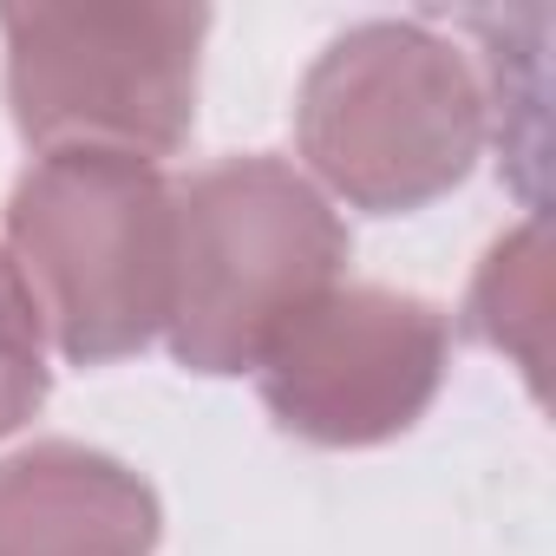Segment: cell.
I'll return each instance as SVG.
<instances>
[{
	"label": "cell",
	"mask_w": 556,
	"mask_h": 556,
	"mask_svg": "<svg viewBox=\"0 0 556 556\" xmlns=\"http://www.w3.org/2000/svg\"><path fill=\"white\" fill-rule=\"evenodd\" d=\"M177 203L170 354L190 374H242L328 289H341L348 229L328 197L282 157H229L197 170Z\"/></svg>",
	"instance_id": "obj_1"
},
{
	"label": "cell",
	"mask_w": 556,
	"mask_h": 556,
	"mask_svg": "<svg viewBox=\"0 0 556 556\" xmlns=\"http://www.w3.org/2000/svg\"><path fill=\"white\" fill-rule=\"evenodd\" d=\"M177 203L157 164L47 151L8 197V262L73 367H112L170 321Z\"/></svg>",
	"instance_id": "obj_2"
},
{
	"label": "cell",
	"mask_w": 556,
	"mask_h": 556,
	"mask_svg": "<svg viewBox=\"0 0 556 556\" xmlns=\"http://www.w3.org/2000/svg\"><path fill=\"white\" fill-rule=\"evenodd\" d=\"M295 138L334 197L400 216L471 177L491 138V105L445 34L419 21H367L308 66Z\"/></svg>",
	"instance_id": "obj_3"
},
{
	"label": "cell",
	"mask_w": 556,
	"mask_h": 556,
	"mask_svg": "<svg viewBox=\"0 0 556 556\" xmlns=\"http://www.w3.org/2000/svg\"><path fill=\"white\" fill-rule=\"evenodd\" d=\"M203 8L170 0H34L0 8L8 105L40 151L164 157L197 118Z\"/></svg>",
	"instance_id": "obj_4"
},
{
	"label": "cell",
	"mask_w": 556,
	"mask_h": 556,
	"mask_svg": "<svg viewBox=\"0 0 556 556\" xmlns=\"http://www.w3.org/2000/svg\"><path fill=\"white\" fill-rule=\"evenodd\" d=\"M445 380V315L393 289H328L262 354V400L308 445H380Z\"/></svg>",
	"instance_id": "obj_5"
},
{
	"label": "cell",
	"mask_w": 556,
	"mask_h": 556,
	"mask_svg": "<svg viewBox=\"0 0 556 556\" xmlns=\"http://www.w3.org/2000/svg\"><path fill=\"white\" fill-rule=\"evenodd\" d=\"M157 491L73 439L0 458V556H151Z\"/></svg>",
	"instance_id": "obj_6"
},
{
	"label": "cell",
	"mask_w": 556,
	"mask_h": 556,
	"mask_svg": "<svg viewBox=\"0 0 556 556\" xmlns=\"http://www.w3.org/2000/svg\"><path fill=\"white\" fill-rule=\"evenodd\" d=\"M465 321H471V334L484 348L510 354L523 367L530 393L543 400V367H549V236H543L536 216L484 255Z\"/></svg>",
	"instance_id": "obj_7"
},
{
	"label": "cell",
	"mask_w": 556,
	"mask_h": 556,
	"mask_svg": "<svg viewBox=\"0 0 556 556\" xmlns=\"http://www.w3.org/2000/svg\"><path fill=\"white\" fill-rule=\"evenodd\" d=\"M40 334L47 328L21 289L8 249H0V439L21 432L47 400V341Z\"/></svg>",
	"instance_id": "obj_8"
}]
</instances>
